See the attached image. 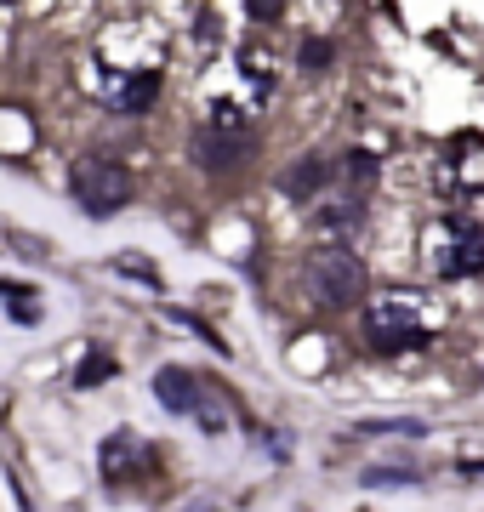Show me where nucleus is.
I'll return each instance as SVG.
<instances>
[{
    "mask_svg": "<svg viewBox=\"0 0 484 512\" xmlns=\"http://www.w3.org/2000/svg\"><path fill=\"white\" fill-rule=\"evenodd\" d=\"M245 154H251V120H245L240 109L217 103V114L194 131V160H200L205 171H234Z\"/></svg>",
    "mask_w": 484,
    "mask_h": 512,
    "instance_id": "obj_4",
    "label": "nucleus"
},
{
    "mask_svg": "<svg viewBox=\"0 0 484 512\" xmlns=\"http://www.w3.org/2000/svg\"><path fill=\"white\" fill-rule=\"evenodd\" d=\"M183 512H211V507H205V501H194V507H183Z\"/></svg>",
    "mask_w": 484,
    "mask_h": 512,
    "instance_id": "obj_13",
    "label": "nucleus"
},
{
    "mask_svg": "<svg viewBox=\"0 0 484 512\" xmlns=\"http://www.w3.org/2000/svg\"><path fill=\"white\" fill-rule=\"evenodd\" d=\"M75 200L86 217H114L120 205L131 200V171L120 160H80L75 165Z\"/></svg>",
    "mask_w": 484,
    "mask_h": 512,
    "instance_id": "obj_5",
    "label": "nucleus"
},
{
    "mask_svg": "<svg viewBox=\"0 0 484 512\" xmlns=\"http://www.w3.org/2000/svg\"><path fill=\"white\" fill-rule=\"evenodd\" d=\"M422 256H428L433 279H473L484 274V222L467 211H445L422 234Z\"/></svg>",
    "mask_w": 484,
    "mask_h": 512,
    "instance_id": "obj_1",
    "label": "nucleus"
},
{
    "mask_svg": "<svg viewBox=\"0 0 484 512\" xmlns=\"http://www.w3.org/2000/svg\"><path fill=\"white\" fill-rule=\"evenodd\" d=\"M143 467H149V450L131 439V433H114V439L103 444V473H109L114 484H126V478L143 473Z\"/></svg>",
    "mask_w": 484,
    "mask_h": 512,
    "instance_id": "obj_7",
    "label": "nucleus"
},
{
    "mask_svg": "<svg viewBox=\"0 0 484 512\" xmlns=\"http://www.w3.org/2000/svg\"><path fill=\"white\" fill-rule=\"evenodd\" d=\"M365 336H371L376 353H410L433 336L428 319V296L422 291H388L365 308Z\"/></svg>",
    "mask_w": 484,
    "mask_h": 512,
    "instance_id": "obj_2",
    "label": "nucleus"
},
{
    "mask_svg": "<svg viewBox=\"0 0 484 512\" xmlns=\"http://www.w3.org/2000/svg\"><path fill=\"white\" fill-rule=\"evenodd\" d=\"M154 393H160V404H166V410H177V416H194V410H200V399H205V387L194 382L188 370H177V365L154 376Z\"/></svg>",
    "mask_w": 484,
    "mask_h": 512,
    "instance_id": "obj_6",
    "label": "nucleus"
},
{
    "mask_svg": "<svg viewBox=\"0 0 484 512\" xmlns=\"http://www.w3.org/2000/svg\"><path fill=\"white\" fill-rule=\"evenodd\" d=\"M319 183H325V165H319V160H297V171L285 177V188H291V194H314Z\"/></svg>",
    "mask_w": 484,
    "mask_h": 512,
    "instance_id": "obj_9",
    "label": "nucleus"
},
{
    "mask_svg": "<svg viewBox=\"0 0 484 512\" xmlns=\"http://www.w3.org/2000/svg\"><path fill=\"white\" fill-rule=\"evenodd\" d=\"M359 433H422V421H365Z\"/></svg>",
    "mask_w": 484,
    "mask_h": 512,
    "instance_id": "obj_10",
    "label": "nucleus"
},
{
    "mask_svg": "<svg viewBox=\"0 0 484 512\" xmlns=\"http://www.w3.org/2000/svg\"><path fill=\"white\" fill-rule=\"evenodd\" d=\"M302 291L314 296L319 308H348V302L365 296V262L348 245H319L302 262Z\"/></svg>",
    "mask_w": 484,
    "mask_h": 512,
    "instance_id": "obj_3",
    "label": "nucleus"
},
{
    "mask_svg": "<svg viewBox=\"0 0 484 512\" xmlns=\"http://www.w3.org/2000/svg\"><path fill=\"white\" fill-rule=\"evenodd\" d=\"M365 484H416L410 473H388V467H376V473H365Z\"/></svg>",
    "mask_w": 484,
    "mask_h": 512,
    "instance_id": "obj_11",
    "label": "nucleus"
},
{
    "mask_svg": "<svg viewBox=\"0 0 484 512\" xmlns=\"http://www.w3.org/2000/svg\"><path fill=\"white\" fill-rule=\"evenodd\" d=\"M462 473H484V461H462Z\"/></svg>",
    "mask_w": 484,
    "mask_h": 512,
    "instance_id": "obj_12",
    "label": "nucleus"
},
{
    "mask_svg": "<svg viewBox=\"0 0 484 512\" xmlns=\"http://www.w3.org/2000/svg\"><path fill=\"white\" fill-rule=\"evenodd\" d=\"M154 92H160V74L137 69V74H120V86L109 92V103H114V109H149Z\"/></svg>",
    "mask_w": 484,
    "mask_h": 512,
    "instance_id": "obj_8",
    "label": "nucleus"
}]
</instances>
